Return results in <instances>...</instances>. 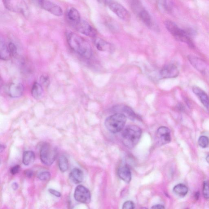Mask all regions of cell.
I'll return each mask as SVG.
<instances>
[{
    "label": "cell",
    "instance_id": "obj_5",
    "mask_svg": "<svg viewBox=\"0 0 209 209\" xmlns=\"http://www.w3.org/2000/svg\"><path fill=\"white\" fill-rule=\"evenodd\" d=\"M57 155V150L49 143H44L41 147L40 157L41 161L45 165L49 166L52 164Z\"/></svg>",
    "mask_w": 209,
    "mask_h": 209
},
{
    "label": "cell",
    "instance_id": "obj_43",
    "mask_svg": "<svg viewBox=\"0 0 209 209\" xmlns=\"http://www.w3.org/2000/svg\"></svg>",
    "mask_w": 209,
    "mask_h": 209
},
{
    "label": "cell",
    "instance_id": "obj_31",
    "mask_svg": "<svg viewBox=\"0 0 209 209\" xmlns=\"http://www.w3.org/2000/svg\"><path fill=\"white\" fill-rule=\"evenodd\" d=\"M203 192L204 197L205 199H209V184L206 181L203 184Z\"/></svg>",
    "mask_w": 209,
    "mask_h": 209
},
{
    "label": "cell",
    "instance_id": "obj_8",
    "mask_svg": "<svg viewBox=\"0 0 209 209\" xmlns=\"http://www.w3.org/2000/svg\"><path fill=\"white\" fill-rule=\"evenodd\" d=\"M188 58L190 64L195 69L209 78V66L205 61L192 55H189Z\"/></svg>",
    "mask_w": 209,
    "mask_h": 209
},
{
    "label": "cell",
    "instance_id": "obj_2",
    "mask_svg": "<svg viewBox=\"0 0 209 209\" xmlns=\"http://www.w3.org/2000/svg\"><path fill=\"white\" fill-rule=\"evenodd\" d=\"M142 135V130L137 126H127L122 133L123 143L126 147L132 149L138 143Z\"/></svg>",
    "mask_w": 209,
    "mask_h": 209
},
{
    "label": "cell",
    "instance_id": "obj_9",
    "mask_svg": "<svg viewBox=\"0 0 209 209\" xmlns=\"http://www.w3.org/2000/svg\"><path fill=\"white\" fill-rule=\"evenodd\" d=\"M74 196L78 202L89 203L90 202L91 195L89 190L83 186H78L75 189Z\"/></svg>",
    "mask_w": 209,
    "mask_h": 209
},
{
    "label": "cell",
    "instance_id": "obj_16",
    "mask_svg": "<svg viewBox=\"0 0 209 209\" xmlns=\"http://www.w3.org/2000/svg\"><path fill=\"white\" fill-rule=\"evenodd\" d=\"M66 19L69 24L74 27L81 20L79 12L74 7H70L67 10Z\"/></svg>",
    "mask_w": 209,
    "mask_h": 209
},
{
    "label": "cell",
    "instance_id": "obj_19",
    "mask_svg": "<svg viewBox=\"0 0 209 209\" xmlns=\"http://www.w3.org/2000/svg\"><path fill=\"white\" fill-rule=\"evenodd\" d=\"M118 175L126 183H130L131 180V173L130 168L127 165L123 166L119 168L118 172Z\"/></svg>",
    "mask_w": 209,
    "mask_h": 209
},
{
    "label": "cell",
    "instance_id": "obj_17",
    "mask_svg": "<svg viewBox=\"0 0 209 209\" xmlns=\"http://www.w3.org/2000/svg\"><path fill=\"white\" fill-rule=\"evenodd\" d=\"M93 43L96 48L100 51L110 52L114 49L113 46L111 44L100 38H94Z\"/></svg>",
    "mask_w": 209,
    "mask_h": 209
},
{
    "label": "cell",
    "instance_id": "obj_29",
    "mask_svg": "<svg viewBox=\"0 0 209 209\" xmlns=\"http://www.w3.org/2000/svg\"><path fill=\"white\" fill-rule=\"evenodd\" d=\"M11 56H15L17 54V49L16 45L13 42H10L7 45Z\"/></svg>",
    "mask_w": 209,
    "mask_h": 209
},
{
    "label": "cell",
    "instance_id": "obj_11",
    "mask_svg": "<svg viewBox=\"0 0 209 209\" xmlns=\"http://www.w3.org/2000/svg\"><path fill=\"white\" fill-rule=\"evenodd\" d=\"M38 3L42 8L48 11L55 16H61L63 15V10L61 7L57 4L49 1H38Z\"/></svg>",
    "mask_w": 209,
    "mask_h": 209
},
{
    "label": "cell",
    "instance_id": "obj_28",
    "mask_svg": "<svg viewBox=\"0 0 209 209\" xmlns=\"http://www.w3.org/2000/svg\"><path fill=\"white\" fill-rule=\"evenodd\" d=\"M50 173L48 171H43L40 172L38 175V177L41 181H47L50 179Z\"/></svg>",
    "mask_w": 209,
    "mask_h": 209
},
{
    "label": "cell",
    "instance_id": "obj_15",
    "mask_svg": "<svg viewBox=\"0 0 209 209\" xmlns=\"http://www.w3.org/2000/svg\"><path fill=\"white\" fill-rule=\"evenodd\" d=\"M139 9L135 13L139 16L140 20L149 28H152L153 27V22L152 18L148 11L145 9L143 6Z\"/></svg>",
    "mask_w": 209,
    "mask_h": 209
},
{
    "label": "cell",
    "instance_id": "obj_33",
    "mask_svg": "<svg viewBox=\"0 0 209 209\" xmlns=\"http://www.w3.org/2000/svg\"><path fill=\"white\" fill-rule=\"evenodd\" d=\"M134 204L131 201L125 202L122 207V209H134Z\"/></svg>",
    "mask_w": 209,
    "mask_h": 209
},
{
    "label": "cell",
    "instance_id": "obj_35",
    "mask_svg": "<svg viewBox=\"0 0 209 209\" xmlns=\"http://www.w3.org/2000/svg\"><path fill=\"white\" fill-rule=\"evenodd\" d=\"M49 191L50 192L51 194H53V195H55V196L56 197H60L61 196V194L60 192H58V191H55V190H53V189H50L49 190Z\"/></svg>",
    "mask_w": 209,
    "mask_h": 209
},
{
    "label": "cell",
    "instance_id": "obj_20",
    "mask_svg": "<svg viewBox=\"0 0 209 209\" xmlns=\"http://www.w3.org/2000/svg\"><path fill=\"white\" fill-rule=\"evenodd\" d=\"M69 178L72 182L76 184H78L82 182L83 180V173L80 169L75 168L69 174Z\"/></svg>",
    "mask_w": 209,
    "mask_h": 209
},
{
    "label": "cell",
    "instance_id": "obj_40",
    "mask_svg": "<svg viewBox=\"0 0 209 209\" xmlns=\"http://www.w3.org/2000/svg\"><path fill=\"white\" fill-rule=\"evenodd\" d=\"M5 147H4V145H1V152H2V151H3V150L5 149Z\"/></svg>",
    "mask_w": 209,
    "mask_h": 209
},
{
    "label": "cell",
    "instance_id": "obj_6",
    "mask_svg": "<svg viewBox=\"0 0 209 209\" xmlns=\"http://www.w3.org/2000/svg\"><path fill=\"white\" fill-rule=\"evenodd\" d=\"M4 5L7 9L18 13H21L24 16H27L28 13V8L24 1H4Z\"/></svg>",
    "mask_w": 209,
    "mask_h": 209
},
{
    "label": "cell",
    "instance_id": "obj_10",
    "mask_svg": "<svg viewBox=\"0 0 209 209\" xmlns=\"http://www.w3.org/2000/svg\"><path fill=\"white\" fill-rule=\"evenodd\" d=\"M157 142L159 145H163L170 142L171 140L170 129L166 127H160L156 133Z\"/></svg>",
    "mask_w": 209,
    "mask_h": 209
},
{
    "label": "cell",
    "instance_id": "obj_1",
    "mask_svg": "<svg viewBox=\"0 0 209 209\" xmlns=\"http://www.w3.org/2000/svg\"><path fill=\"white\" fill-rule=\"evenodd\" d=\"M68 44L71 48L80 56L89 59L92 55V49L90 44L81 36L71 31L66 34Z\"/></svg>",
    "mask_w": 209,
    "mask_h": 209
},
{
    "label": "cell",
    "instance_id": "obj_38",
    "mask_svg": "<svg viewBox=\"0 0 209 209\" xmlns=\"http://www.w3.org/2000/svg\"><path fill=\"white\" fill-rule=\"evenodd\" d=\"M200 193L199 192H196L194 195V197L196 200H198L199 198Z\"/></svg>",
    "mask_w": 209,
    "mask_h": 209
},
{
    "label": "cell",
    "instance_id": "obj_13",
    "mask_svg": "<svg viewBox=\"0 0 209 209\" xmlns=\"http://www.w3.org/2000/svg\"><path fill=\"white\" fill-rule=\"evenodd\" d=\"M179 75V69L173 64H167L162 67L160 72V77L162 79L175 78Z\"/></svg>",
    "mask_w": 209,
    "mask_h": 209
},
{
    "label": "cell",
    "instance_id": "obj_21",
    "mask_svg": "<svg viewBox=\"0 0 209 209\" xmlns=\"http://www.w3.org/2000/svg\"><path fill=\"white\" fill-rule=\"evenodd\" d=\"M0 56L1 59L3 60H7L11 57L7 45L5 44L4 40L2 38H1L0 41Z\"/></svg>",
    "mask_w": 209,
    "mask_h": 209
},
{
    "label": "cell",
    "instance_id": "obj_36",
    "mask_svg": "<svg viewBox=\"0 0 209 209\" xmlns=\"http://www.w3.org/2000/svg\"><path fill=\"white\" fill-rule=\"evenodd\" d=\"M151 209H165V207L163 205H156L152 206Z\"/></svg>",
    "mask_w": 209,
    "mask_h": 209
},
{
    "label": "cell",
    "instance_id": "obj_34",
    "mask_svg": "<svg viewBox=\"0 0 209 209\" xmlns=\"http://www.w3.org/2000/svg\"><path fill=\"white\" fill-rule=\"evenodd\" d=\"M20 169V166L19 165H16L14 166L11 169L10 172L11 174L13 175L16 174L19 171Z\"/></svg>",
    "mask_w": 209,
    "mask_h": 209
},
{
    "label": "cell",
    "instance_id": "obj_30",
    "mask_svg": "<svg viewBox=\"0 0 209 209\" xmlns=\"http://www.w3.org/2000/svg\"><path fill=\"white\" fill-rule=\"evenodd\" d=\"M123 110L124 111L125 113L126 114L129 118L131 119V120H134L135 119H136L137 118V116H136V114L134 113V112L131 109H130L129 107L125 106L123 109Z\"/></svg>",
    "mask_w": 209,
    "mask_h": 209
},
{
    "label": "cell",
    "instance_id": "obj_18",
    "mask_svg": "<svg viewBox=\"0 0 209 209\" xmlns=\"http://www.w3.org/2000/svg\"><path fill=\"white\" fill-rule=\"evenodd\" d=\"M193 92L199 98L200 100L205 107L208 108L209 107V98L204 91L199 87L194 86L192 88Z\"/></svg>",
    "mask_w": 209,
    "mask_h": 209
},
{
    "label": "cell",
    "instance_id": "obj_4",
    "mask_svg": "<svg viewBox=\"0 0 209 209\" xmlns=\"http://www.w3.org/2000/svg\"><path fill=\"white\" fill-rule=\"evenodd\" d=\"M126 120V116L119 113L108 117L105 120V125L108 131L112 133H117L123 129Z\"/></svg>",
    "mask_w": 209,
    "mask_h": 209
},
{
    "label": "cell",
    "instance_id": "obj_12",
    "mask_svg": "<svg viewBox=\"0 0 209 209\" xmlns=\"http://www.w3.org/2000/svg\"><path fill=\"white\" fill-rule=\"evenodd\" d=\"M75 28L77 31L83 35L90 37H96L97 32L95 29L86 21L81 20Z\"/></svg>",
    "mask_w": 209,
    "mask_h": 209
},
{
    "label": "cell",
    "instance_id": "obj_24",
    "mask_svg": "<svg viewBox=\"0 0 209 209\" xmlns=\"http://www.w3.org/2000/svg\"><path fill=\"white\" fill-rule=\"evenodd\" d=\"M58 167L62 172H66L68 169L69 164L67 158L64 156H61L58 159Z\"/></svg>",
    "mask_w": 209,
    "mask_h": 209
},
{
    "label": "cell",
    "instance_id": "obj_39",
    "mask_svg": "<svg viewBox=\"0 0 209 209\" xmlns=\"http://www.w3.org/2000/svg\"><path fill=\"white\" fill-rule=\"evenodd\" d=\"M13 185V188L15 189V190H16V189H17V188L18 187V185L17 183H14Z\"/></svg>",
    "mask_w": 209,
    "mask_h": 209
},
{
    "label": "cell",
    "instance_id": "obj_37",
    "mask_svg": "<svg viewBox=\"0 0 209 209\" xmlns=\"http://www.w3.org/2000/svg\"><path fill=\"white\" fill-rule=\"evenodd\" d=\"M25 173L26 176L28 177H31L33 175V172L31 170H27Z\"/></svg>",
    "mask_w": 209,
    "mask_h": 209
},
{
    "label": "cell",
    "instance_id": "obj_41",
    "mask_svg": "<svg viewBox=\"0 0 209 209\" xmlns=\"http://www.w3.org/2000/svg\"><path fill=\"white\" fill-rule=\"evenodd\" d=\"M206 160L207 162L209 164V155H208L207 157L206 158Z\"/></svg>",
    "mask_w": 209,
    "mask_h": 209
},
{
    "label": "cell",
    "instance_id": "obj_14",
    "mask_svg": "<svg viewBox=\"0 0 209 209\" xmlns=\"http://www.w3.org/2000/svg\"><path fill=\"white\" fill-rule=\"evenodd\" d=\"M24 87L20 83H12L6 87V92L12 98H18L22 95L24 92Z\"/></svg>",
    "mask_w": 209,
    "mask_h": 209
},
{
    "label": "cell",
    "instance_id": "obj_25",
    "mask_svg": "<svg viewBox=\"0 0 209 209\" xmlns=\"http://www.w3.org/2000/svg\"><path fill=\"white\" fill-rule=\"evenodd\" d=\"M173 191L178 195L184 196L188 193V188L184 185L179 184L174 186Z\"/></svg>",
    "mask_w": 209,
    "mask_h": 209
},
{
    "label": "cell",
    "instance_id": "obj_42",
    "mask_svg": "<svg viewBox=\"0 0 209 209\" xmlns=\"http://www.w3.org/2000/svg\"><path fill=\"white\" fill-rule=\"evenodd\" d=\"M142 209H147L146 208H142Z\"/></svg>",
    "mask_w": 209,
    "mask_h": 209
},
{
    "label": "cell",
    "instance_id": "obj_32",
    "mask_svg": "<svg viewBox=\"0 0 209 209\" xmlns=\"http://www.w3.org/2000/svg\"><path fill=\"white\" fill-rule=\"evenodd\" d=\"M40 81L41 83L45 87H48L50 83L49 78L47 75H42L40 77Z\"/></svg>",
    "mask_w": 209,
    "mask_h": 209
},
{
    "label": "cell",
    "instance_id": "obj_3",
    "mask_svg": "<svg viewBox=\"0 0 209 209\" xmlns=\"http://www.w3.org/2000/svg\"><path fill=\"white\" fill-rule=\"evenodd\" d=\"M165 25L169 32L176 39L185 43L191 48H194V44L188 32L181 29L175 23L171 21H166L165 22Z\"/></svg>",
    "mask_w": 209,
    "mask_h": 209
},
{
    "label": "cell",
    "instance_id": "obj_26",
    "mask_svg": "<svg viewBox=\"0 0 209 209\" xmlns=\"http://www.w3.org/2000/svg\"><path fill=\"white\" fill-rule=\"evenodd\" d=\"M159 4L163 10L166 12H170L173 8V4L171 1H159Z\"/></svg>",
    "mask_w": 209,
    "mask_h": 209
},
{
    "label": "cell",
    "instance_id": "obj_7",
    "mask_svg": "<svg viewBox=\"0 0 209 209\" xmlns=\"http://www.w3.org/2000/svg\"><path fill=\"white\" fill-rule=\"evenodd\" d=\"M103 2L108 5L111 10L121 19L125 21H128L130 19V13L120 3L109 1Z\"/></svg>",
    "mask_w": 209,
    "mask_h": 209
},
{
    "label": "cell",
    "instance_id": "obj_27",
    "mask_svg": "<svg viewBox=\"0 0 209 209\" xmlns=\"http://www.w3.org/2000/svg\"><path fill=\"white\" fill-rule=\"evenodd\" d=\"M198 143L201 148H206L209 145V139L206 136H201L199 138Z\"/></svg>",
    "mask_w": 209,
    "mask_h": 209
},
{
    "label": "cell",
    "instance_id": "obj_22",
    "mask_svg": "<svg viewBox=\"0 0 209 209\" xmlns=\"http://www.w3.org/2000/svg\"><path fill=\"white\" fill-rule=\"evenodd\" d=\"M44 90L40 84L35 82L33 84L31 89L32 96L36 99H40L42 97Z\"/></svg>",
    "mask_w": 209,
    "mask_h": 209
},
{
    "label": "cell",
    "instance_id": "obj_23",
    "mask_svg": "<svg viewBox=\"0 0 209 209\" xmlns=\"http://www.w3.org/2000/svg\"><path fill=\"white\" fill-rule=\"evenodd\" d=\"M35 155L32 151H24L23 156V162L25 165H29L32 164L35 161Z\"/></svg>",
    "mask_w": 209,
    "mask_h": 209
}]
</instances>
